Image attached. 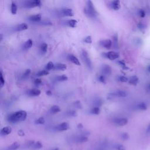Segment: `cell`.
Listing matches in <instances>:
<instances>
[{
  "label": "cell",
  "instance_id": "obj_3",
  "mask_svg": "<svg viewBox=\"0 0 150 150\" xmlns=\"http://www.w3.org/2000/svg\"><path fill=\"white\" fill-rule=\"evenodd\" d=\"M82 56L83 59L86 64V66L88 67V68L90 70L92 69V63L91 61V59L90 58L89 54L87 53V52L85 50H82Z\"/></svg>",
  "mask_w": 150,
  "mask_h": 150
},
{
  "label": "cell",
  "instance_id": "obj_33",
  "mask_svg": "<svg viewBox=\"0 0 150 150\" xmlns=\"http://www.w3.org/2000/svg\"><path fill=\"white\" fill-rule=\"evenodd\" d=\"M94 104L96 105V107H100V105H102L103 104V101L100 98H96L94 100V102H93Z\"/></svg>",
  "mask_w": 150,
  "mask_h": 150
},
{
  "label": "cell",
  "instance_id": "obj_19",
  "mask_svg": "<svg viewBox=\"0 0 150 150\" xmlns=\"http://www.w3.org/2000/svg\"><path fill=\"white\" fill-rule=\"evenodd\" d=\"M32 45H33L32 40L31 39H28L24 43L23 49L25 50H28V49H30L32 47Z\"/></svg>",
  "mask_w": 150,
  "mask_h": 150
},
{
  "label": "cell",
  "instance_id": "obj_23",
  "mask_svg": "<svg viewBox=\"0 0 150 150\" xmlns=\"http://www.w3.org/2000/svg\"><path fill=\"white\" fill-rule=\"evenodd\" d=\"M60 111H61V110H60V107L58 105H54L50 108V112L52 114H56V113L60 112Z\"/></svg>",
  "mask_w": 150,
  "mask_h": 150
},
{
  "label": "cell",
  "instance_id": "obj_28",
  "mask_svg": "<svg viewBox=\"0 0 150 150\" xmlns=\"http://www.w3.org/2000/svg\"><path fill=\"white\" fill-rule=\"evenodd\" d=\"M68 80V77L65 74L56 77V80L58 81H64Z\"/></svg>",
  "mask_w": 150,
  "mask_h": 150
},
{
  "label": "cell",
  "instance_id": "obj_35",
  "mask_svg": "<svg viewBox=\"0 0 150 150\" xmlns=\"http://www.w3.org/2000/svg\"><path fill=\"white\" fill-rule=\"evenodd\" d=\"M45 120L44 118L42 117H39V118L36 120L35 121V123L36 124H45Z\"/></svg>",
  "mask_w": 150,
  "mask_h": 150
},
{
  "label": "cell",
  "instance_id": "obj_7",
  "mask_svg": "<svg viewBox=\"0 0 150 150\" xmlns=\"http://www.w3.org/2000/svg\"><path fill=\"white\" fill-rule=\"evenodd\" d=\"M60 15L63 16H74V12L73 10L70 8H64L62 9L60 11Z\"/></svg>",
  "mask_w": 150,
  "mask_h": 150
},
{
  "label": "cell",
  "instance_id": "obj_25",
  "mask_svg": "<svg viewBox=\"0 0 150 150\" xmlns=\"http://www.w3.org/2000/svg\"><path fill=\"white\" fill-rule=\"evenodd\" d=\"M77 24V21L75 19H70L68 21L67 25L71 28H75Z\"/></svg>",
  "mask_w": 150,
  "mask_h": 150
},
{
  "label": "cell",
  "instance_id": "obj_11",
  "mask_svg": "<svg viewBox=\"0 0 150 150\" xmlns=\"http://www.w3.org/2000/svg\"><path fill=\"white\" fill-rule=\"evenodd\" d=\"M41 93V91L39 89L36 88H33V89H29L26 91V94L32 97H36L39 96Z\"/></svg>",
  "mask_w": 150,
  "mask_h": 150
},
{
  "label": "cell",
  "instance_id": "obj_12",
  "mask_svg": "<svg viewBox=\"0 0 150 150\" xmlns=\"http://www.w3.org/2000/svg\"><path fill=\"white\" fill-rule=\"evenodd\" d=\"M111 94H112V96L113 98L115 97H125L127 95V93L125 91H124L123 90H117V91H115V92H114Z\"/></svg>",
  "mask_w": 150,
  "mask_h": 150
},
{
  "label": "cell",
  "instance_id": "obj_16",
  "mask_svg": "<svg viewBox=\"0 0 150 150\" xmlns=\"http://www.w3.org/2000/svg\"><path fill=\"white\" fill-rule=\"evenodd\" d=\"M29 19L33 22H39L42 19V15L40 13L33 15L29 17Z\"/></svg>",
  "mask_w": 150,
  "mask_h": 150
},
{
  "label": "cell",
  "instance_id": "obj_51",
  "mask_svg": "<svg viewBox=\"0 0 150 150\" xmlns=\"http://www.w3.org/2000/svg\"><path fill=\"white\" fill-rule=\"evenodd\" d=\"M146 133L148 134H149L150 133V123L148 125V127H147V129H146Z\"/></svg>",
  "mask_w": 150,
  "mask_h": 150
},
{
  "label": "cell",
  "instance_id": "obj_54",
  "mask_svg": "<svg viewBox=\"0 0 150 150\" xmlns=\"http://www.w3.org/2000/svg\"><path fill=\"white\" fill-rule=\"evenodd\" d=\"M148 70L150 72V66L148 67Z\"/></svg>",
  "mask_w": 150,
  "mask_h": 150
},
{
  "label": "cell",
  "instance_id": "obj_43",
  "mask_svg": "<svg viewBox=\"0 0 150 150\" xmlns=\"http://www.w3.org/2000/svg\"><path fill=\"white\" fill-rule=\"evenodd\" d=\"M121 137L122 139L124 140H127L129 138V135L126 132H124V133H122L121 135Z\"/></svg>",
  "mask_w": 150,
  "mask_h": 150
},
{
  "label": "cell",
  "instance_id": "obj_42",
  "mask_svg": "<svg viewBox=\"0 0 150 150\" xmlns=\"http://www.w3.org/2000/svg\"><path fill=\"white\" fill-rule=\"evenodd\" d=\"M113 40H114V45L116 47L118 44V35L117 33L114 35L113 38Z\"/></svg>",
  "mask_w": 150,
  "mask_h": 150
},
{
  "label": "cell",
  "instance_id": "obj_9",
  "mask_svg": "<svg viewBox=\"0 0 150 150\" xmlns=\"http://www.w3.org/2000/svg\"><path fill=\"white\" fill-rule=\"evenodd\" d=\"M112 40L110 39H104V40H101L100 42V45L102 47H103L107 49H109L111 48V47L112 46Z\"/></svg>",
  "mask_w": 150,
  "mask_h": 150
},
{
  "label": "cell",
  "instance_id": "obj_50",
  "mask_svg": "<svg viewBox=\"0 0 150 150\" xmlns=\"http://www.w3.org/2000/svg\"><path fill=\"white\" fill-rule=\"evenodd\" d=\"M77 128H78L79 129H81V128H83V124H81V123L77 125Z\"/></svg>",
  "mask_w": 150,
  "mask_h": 150
},
{
  "label": "cell",
  "instance_id": "obj_27",
  "mask_svg": "<svg viewBox=\"0 0 150 150\" xmlns=\"http://www.w3.org/2000/svg\"><path fill=\"white\" fill-rule=\"evenodd\" d=\"M49 74V71L45 69V70H40V71H38L36 74V76H39V77H40V76H43L47 75Z\"/></svg>",
  "mask_w": 150,
  "mask_h": 150
},
{
  "label": "cell",
  "instance_id": "obj_44",
  "mask_svg": "<svg viewBox=\"0 0 150 150\" xmlns=\"http://www.w3.org/2000/svg\"><path fill=\"white\" fill-rule=\"evenodd\" d=\"M34 83H35V85H36V86H39V85H40V84H42V80H41L40 79H38V78H37V79H36L35 80V81H34Z\"/></svg>",
  "mask_w": 150,
  "mask_h": 150
},
{
  "label": "cell",
  "instance_id": "obj_17",
  "mask_svg": "<svg viewBox=\"0 0 150 150\" xmlns=\"http://www.w3.org/2000/svg\"><path fill=\"white\" fill-rule=\"evenodd\" d=\"M28 26L26 23H22L18 25L15 28V30L16 31H22V30L28 29Z\"/></svg>",
  "mask_w": 150,
  "mask_h": 150
},
{
  "label": "cell",
  "instance_id": "obj_22",
  "mask_svg": "<svg viewBox=\"0 0 150 150\" xmlns=\"http://www.w3.org/2000/svg\"><path fill=\"white\" fill-rule=\"evenodd\" d=\"M138 82V78L135 76H133L131 77L129 80V83L132 85L135 86V85H137Z\"/></svg>",
  "mask_w": 150,
  "mask_h": 150
},
{
  "label": "cell",
  "instance_id": "obj_40",
  "mask_svg": "<svg viewBox=\"0 0 150 150\" xmlns=\"http://www.w3.org/2000/svg\"><path fill=\"white\" fill-rule=\"evenodd\" d=\"M98 79L100 82H101L103 83H105V76L101 74L100 76H99Z\"/></svg>",
  "mask_w": 150,
  "mask_h": 150
},
{
  "label": "cell",
  "instance_id": "obj_49",
  "mask_svg": "<svg viewBox=\"0 0 150 150\" xmlns=\"http://www.w3.org/2000/svg\"><path fill=\"white\" fill-rule=\"evenodd\" d=\"M138 28L141 30H142L143 29H144V25L141 23H139L138 24Z\"/></svg>",
  "mask_w": 150,
  "mask_h": 150
},
{
  "label": "cell",
  "instance_id": "obj_13",
  "mask_svg": "<svg viewBox=\"0 0 150 150\" xmlns=\"http://www.w3.org/2000/svg\"><path fill=\"white\" fill-rule=\"evenodd\" d=\"M12 132V128L11 127L9 126H6L4 128H2L1 130V134L2 135L5 136V135H8L9 134H11Z\"/></svg>",
  "mask_w": 150,
  "mask_h": 150
},
{
  "label": "cell",
  "instance_id": "obj_5",
  "mask_svg": "<svg viewBox=\"0 0 150 150\" xmlns=\"http://www.w3.org/2000/svg\"><path fill=\"white\" fill-rule=\"evenodd\" d=\"M103 57L107 58L111 60H114L117 59V58L119 57L120 55L118 53L115 52H113V51H110L106 53H104L103 54Z\"/></svg>",
  "mask_w": 150,
  "mask_h": 150
},
{
  "label": "cell",
  "instance_id": "obj_24",
  "mask_svg": "<svg viewBox=\"0 0 150 150\" xmlns=\"http://www.w3.org/2000/svg\"><path fill=\"white\" fill-rule=\"evenodd\" d=\"M11 13L13 15H15L17 12V6H16V4H15V2H14L13 1H12L11 3Z\"/></svg>",
  "mask_w": 150,
  "mask_h": 150
},
{
  "label": "cell",
  "instance_id": "obj_2",
  "mask_svg": "<svg viewBox=\"0 0 150 150\" xmlns=\"http://www.w3.org/2000/svg\"><path fill=\"white\" fill-rule=\"evenodd\" d=\"M86 7L84 8V11L85 14L90 18H95L97 15V12L92 1H87L86 2Z\"/></svg>",
  "mask_w": 150,
  "mask_h": 150
},
{
  "label": "cell",
  "instance_id": "obj_21",
  "mask_svg": "<svg viewBox=\"0 0 150 150\" xmlns=\"http://www.w3.org/2000/svg\"><path fill=\"white\" fill-rule=\"evenodd\" d=\"M87 141H88V138L86 136L81 135L76 138V142H78V143H83V142H87Z\"/></svg>",
  "mask_w": 150,
  "mask_h": 150
},
{
  "label": "cell",
  "instance_id": "obj_53",
  "mask_svg": "<svg viewBox=\"0 0 150 150\" xmlns=\"http://www.w3.org/2000/svg\"><path fill=\"white\" fill-rule=\"evenodd\" d=\"M52 150H59V149L58 148H54L52 149Z\"/></svg>",
  "mask_w": 150,
  "mask_h": 150
},
{
  "label": "cell",
  "instance_id": "obj_41",
  "mask_svg": "<svg viewBox=\"0 0 150 150\" xmlns=\"http://www.w3.org/2000/svg\"><path fill=\"white\" fill-rule=\"evenodd\" d=\"M118 80L119 81H120L121 82H123V83H125V82H127L128 81V79L127 77H126L125 76H121L119 77L118 78Z\"/></svg>",
  "mask_w": 150,
  "mask_h": 150
},
{
  "label": "cell",
  "instance_id": "obj_34",
  "mask_svg": "<svg viewBox=\"0 0 150 150\" xmlns=\"http://www.w3.org/2000/svg\"><path fill=\"white\" fill-rule=\"evenodd\" d=\"M40 50L42 53H43V54L46 53L47 50V45L45 43H43L40 46Z\"/></svg>",
  "mask_w": 150,
  "mask_h": 150
},
{
  "label": "cell",
  "instance_id": "obj_37",
  "mask_svg": "<svg viewBox=\"0 0 150 150\" xmlns=\"http://www.w3.org/2000/svg\"><path fill=\"white\" fill-rule=\"evenodd\" d=\"M30 72H31V70L30 69H26L25 72L23 73V75H22V78L23 79H25V78H26L27 77L29 76V75L30 74Z\"/></svg>",
  "mask_w": 150,
  "mask_h": 150
},
{
  "label": "cell",
  "instance_id": "obj_15",
  "mask_svg": "<svg viewBox=\"0 0 150 150\" xmlns=\"http://www.w3.org/2000/svg\"><path fill=\"white\" fill-rule=\"evenodd\" d=\"M68 59L73 64L78 65V66L80 65V61L79 60V59L74 55H73V54H69V55H68Z\"/></svg>",
  "mask_w": 150,
  "mask_h": 150
},
{
  "label": "cell",
  "instance_id": "obj_45",
  "mask_svg": "<svg viewBox=\"0 0 150 150\" xmlns=\"http://www.w3.org/2000/svg\"><path fill=\"white\" fill-rule=\"evenodd\" d=\"M138 15H139L140 17L141 18H144L145 15V13L144 12V10H142V9H140L139 11H138Z\"/></svg>",
  "mask_w": 150,
  "mask_h": 150
},
{
  "label": "cell",
  "instance_id": "obj_52",
  "mask_svg": "<svg viewBox=\"0 0 150 150\" xmlns=\"http://www.w3.org/2000/svg\"><path fill=\"white\" fill-rule=\"evenodd\" d=\"M46 94L48 95V96H51L52 95V92L48 90V91H46Z\"/></svg>",
  "mask_w": 150,
  "mask_h": 150
},
{
  "label": "cell",
  "instance_id": "obj_6",
  "mask_svg": "<svg viewBox=\"0 0 150 150\" xmlns=\"http://www.w3.org/2000/svg\"><path fill=\"white\" fill-rule=\"evenodd\" d=\"M101 74L105 76H110L112 72L111 67L108 64H103L101 67Z\"/></svg>",
  "mask_w": 150,
  "mask_h": 150
},
{
  "label": "cell",
  "instance_id": "obj_55",
  "mask_svg": "<svg viewBox=\"0 0 150 150\" xmlns=\"http://www.w3.org/2000/svg\"><path fill=\"white\" fill-rule=\"evenodd\" d=\"M149 88H150V86H149Z\"/></svg>",
  "mask_w": 150,
  "mask_h": 150
},
{
  "label": "cell",
  "instance_id": "obj_31",
  "mask_svg": "<svg viewBox=\"0 0 150 150\" xmlns=\"http://www.w3.org/2000/svg\"><path fill=\"white\" fill-rule=\"evenodd\" d=\"M54 64H53V63L52 62H49L47 63V64H46V70L49 71L50 70H52V69H54Z\"/></svg>",
  "mask_w": 150,
  "mask_h": 150
},
{
  "label": "cell",
  "instance_id": "obj_18",
  "mask_svg": "<svg viewBox=\"0 0 150 150\" xmlns=\"http://www.w3.org/2000/svg\"><path fill=\"white\" fill-rule=\"evenodd\" d=\"M66 69H67L66 64L64 63H57L54 66V69L55 70H62V71L65 70Z\"/></svg>",
  "mask_w": 150,
  "mask_h": 150
},
{
  "label": "cell",
  "instance_id": "obj_14",
  "mask_svg": "<svg viewBox=\"0 0 150 150\" xmlns=\"http://www.w3.org/2000/svg\"><path fill=\"white\" fill-rule=\"evenodd\" d=\"M111 7L112 9H113L115 11H117L118 9H120V8H121V5H120V2L118 0H115L111 2Z\"/></svg>",
  "mask_w": 150,
  "mask_h": 150
},
{
  "label": "cell",
  "instance_id": "obj_10",
  "mask_svg": "<svg viewBox=\"0 0 150 150\" xmlns=\"http://www.w3.org/2000/svg\"><path fill=\"white\" fill-rule=\"evenodd\" d=\"M69 124L67 122H64L60 124H59L56 127V129L59 131H66L69 128Z\"/></svg>",
  "mask_w": 150,
  "mask_h": 150
},
{
  "label": "cell",
  "instance_id": "obj_48",
  "mask_svg": "<svg viewBox=\"0 0 150 150\" xmlns=\"http://www.w3.org/2000/svg\"><path fill=\"white\" fill-rule=\"evenodd\" d=\"M74 104H75V105H76L77 108H81V107L80 101H76V102L74 103Z\"/></svg>",
  "mask_w": 150,
  "mask_h": 150
},
{
  "label": "cell",
  "instance_id": "obj_38",
  "mask_svg": "<svg viewBox=\"0 0 150 150\" xmlns=\"http://www.w3.org/2000/svg\"><path fill=\"white\" fill-rule=\"evenodd\" d=\"M0 82H1V87L2 88L4 86V84H5V80L4 79L2 71L0 73Z\"/></svg>",
  "mask_w": 150,
  "mask_h": 150
},
{
  "label": "cell",
  "instance_id": "obj_39",
  "mask_svg": "<svg viewBox=\"0 0 150 150\" xmlns=\"http://www.w3.org/2000/svg\"><path fill=\"white\" fill-rule=\"evenodd\" d=\"M118 63H119V64H120V65H121V67H122V68L123 69H125V70H127V69H128V68L126 66V64H125V62H124L123 60H119V61L118 62Z\"/></svg>",
  "mask_w": 150,
  "mask_h": 150
},
{
  "label": "cell",
  "instance_id": "obj_47",
  "mask_svg": "<svg viewBox=\"0 0 150 150\" xmlns=\"http://www.w3.org/2000/svg\"><path fill=\"white\" fill-rule=\"evenodd\" d=\"M18 135H19V136H21V137H23V136L25 135V132H24V131H23V130L20 129V130L18 131Z\"/></svg>",
  "mask_w": 150,
  "mask_h": 150
},
{
  "label": "cell",
  "instance_id": "obj_32",
  "mask_svg": "<svg viewBox=\"0 0 150 150\" xmlns=\"http://www.w3.org/2000/svg\"><path fill=\"white\" fill-rule=\"evenodd\" d=\"M137 108H138L139 110H145L147 109V106H146V105L145 104V103L142 102V103H139V104L137 105Z\"/></svg>",
  "mask_w": 150,
  "mask_h": 150
},
{
  "label": "cell",
  "instance_id": "obj_20",
  "mask_svg": "<svg viewBox=\"0 0 150 150\" xmlns=\"http://www.w3.org/2000/svg\"><path fill=\"white\" fill-rule=\"evenodd\" d=\"M19 147H20V144L18 142H14L8 148V150H16Z\"/></svg>",
  "mask_w": 150,
  "mask_h": 150
},
{
  "label": "cell",
  "instance_id": "obj_29",
  "mask_svg": "<svg viewBox=\"0 0 150 150\" xmlns=\"http://www.w3.org/2000/svg\"><path fill=\"white\" fill-rule=\"evenodd\" d=\"M43 147V145L42 144V143L40 142V141H37V142H35L34 145H33L32 148L33 149H41Z\"/></svg>",
  "mask_w": 150,
  "mask_h": 150
},
{
  "label": "cell",
  "instance_id": "obj_26",
  "mask_svg": "<svg viewBox=\"0 0 150 150\" xmlns=\"http://www.w3.org/2000/svg\"><path fill=\"white\" fill-rule=\"evenodd\" d=\"M90 112L93 114L98 115L100 112V108L98 107H94L91 109Z\"/></svg>",
  "mask_w": 150,
  "mask_h": 150
},
{
  "label": "cell",
  "instance_id": "obj_36",
  "mask_svg": "<svg viewBox=\"0 0 150 150\" xmlns=\"http://www.w3.org/2000/svg\"><path fill=\"white\" fill-rule=\"evenodd\" d=\"M83 41H84L86 43H88V44L91 43H92L91 36H87L86 37L84 38Z\"/></svg>",
  "mask_w": 150,
  "mask_h": 150
},
{
  "label": "cell",
  "instance_id": "obj_46",
  "mask_svg": "<svg viewBox=\"0 0 150 150\" xmlns=\"http://www.w3.org/2000/svg\"><path fill=\"white\" fill-rule=\"evenodd\" d=\"M116 149H117V150H125V146H124V145H121V144H119V145H118L117 146Z\"/></svg>",
  "mask_w": 150,
  "mask_h": 150
},
{
  "label": "cell",
  "instance_id": "obj_1",
  "mask_svg": "<svg viewBox=\"0 0 150 150\" xmlns=\"http://www.w3.org/2000/svg\"><path fill=\"white\" fill-rule=\"evenodd\" d=\"M26 117L27 112L24 110H20L9 114L7 117V120L11 123H16L25 121Z\"/></svg>",
  "mask_w": 150,
  "mask_h": 150
},
{
  "label": "cell",
  "instance_id": "obj_30",
  "mask_svg": "<svg viewBox=\"0 0 150 150\" xmlns=\"http://www.w3.org/2000/svg\"><path fill=\"white\" fill-rule=\"evenodd\" d=\"M66 115L68 117H76L77 115V112L75 110H70L66 112Z\"/></svg>",
  "mask_w": 150,
  "mask_h": 150
},
{
  "label": "cell",
  "instance_id": "obj_4",
  "mask_svg": "<svg viewBox=\"0 0 150 150\" xmlns=\"http://www.w3.org/2000/svg\"><path fill=\"white\" fill-rule=\"evenodd\" d=\"M41 5L42 2L40 0H33L26 1L24 6L28 8H32L36 6H40Z\"/></svg>",
  "mask_w": 150,
  "mask_h": 150
},
{
  "label": "cell",
  "instance_id": "obj_8",
  "mask_svg": "<svg viewBox=\"0 0 150 150\" xmlns=\"http://www.w3.org/2000/svg\"><path fill=\"white\" fill-rule=\"evenodd\" d=\"M113 122L118 126H124L128 123V119L126 118H116L114 119Z\"/></svg>",
  "mask_w": 150,
  "mask_h": 150
}]
</instances>
